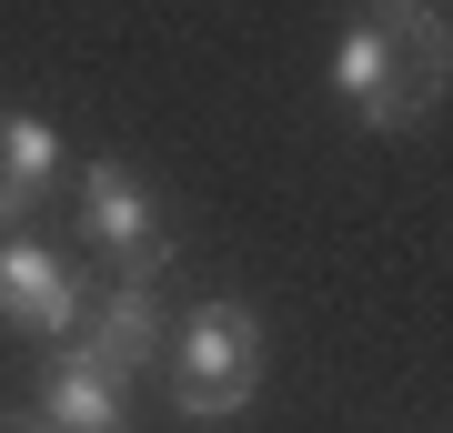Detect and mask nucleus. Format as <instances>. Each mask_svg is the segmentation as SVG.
<instances>
[{
	"label": "nucleus",
	"mask_w": 453,
	"mask_h": 433,
	"mask_svg": "<svg viewBox=\"0 0 453 433\" xmlns=\"http://www.w3.org/2000/svg\"><path fill=\"white\" fill-rule=\"evenodd\" d=\"M443 81H453V50H443V11L423 0H372V20H353L333 50V91L363 131H413L443 112Z\"/></svg>",
	"instance_id": "nucleus-1"
},
{
	"label": "nucleus",
	"mask_w": 453,
	"mask_h": 433,
	"mask_svg": "<svg viewBox=\"0 0 453 433\" xmlns=\"http://www.w3.org/2000/svg\"><path fill=\"white\" fill-rule=\"evenodd\" d=\"M162 363H172V403L192 423L242 414L262 393V322H252V303H202L192 322H172Z\"/></svg>",
	"instance_id": "nucleus-2"
},
{
	"label": "nucleus",
	"mask_w": 453,
	"mask_h": 433,
	"mask_svg": "<svg viewBox=\"0 0 453 433\" xmlns=\"http://www.w3.org/2000/svg\"><path fill=\"white\" fill-rule=\"evenodd\" d=\"M81 232L101 242V252L121 262L131 282H151L172 262V232H162V202H151L142 172H121V161H101V172H81Z\"/></svg>",
	"instance_id": "nucleus-3"
},
{
	"label": "nucleus",
	"mask_w": 453,
	"mask_h": 433,
	"mask_svg": "<svg viewBox=\"0 0 453 433\" xmlns=\"http://www.w3.org/2000/svg\"><path fill=\"white\" fill-rule=\"evenodd\" d=\"M81 273H71L50 242L31 232H0V322L11 333H41V343H71V322H81Z\"/></svg>",
	"instance_id": "nucleus-4"
},
{
	"label": "nucleus",
	"mask_w": 453,
	"mask_h": 433,
	"mask_svg": "<svg viewBox=\"0 0 453 433\" xmlns=\"http://www.w3.org/2000/svg\"><path fill=\"white\" fill-rule=\"evenodd\" d=\"M71 343H81L91 363H111L121 383H131L142 363H162V343H172L162 282H131V273H121L111 292H101V303H81V322H71Z\"/></svg>",
	"instance_id": "nucleus-5"
},
{
	"label": "nucleus",
	"mask_w": 453,
	"mask_h": 433,
	"mask_svg": "<svg viewBox=\"0 0 453 433\" xmlns=\"http://www.w3.org/2000/svg\"><path fill=\"white\" fill-rule=\"evenodd\" d=\"M121 403H131V383L111 363H91L81 343L50 353V383H41V423L50 433H121Z\"/></svg>",
	"instance_id": "nucleus-6"
},
{
	"label": "nucleus",
	"mask_w": 453,
	"mask_h": 433,
	"mask_svg": "<svg viewBox=\"0 0 453 433\" xmlns=\"http://www.w3.org/2000/svg\"><path fill=\"white\" fill-rule=\"evenodd\" d=\"M50 182H61V131L41 112H0V232H31Z\"/></svg>",
	"instance_id": "nucleus-7"
},
{
	"label": "nucleus",
	"mask_w": 453,
	"mask_h": 433,
	"mask_svg": "<svg viewBox=\"0 0 453 433\" xmlns=\"http://www.w3.org/2000/svg\"><path fill=\"white\" fill-rule=\"evenodd\" d=\"M0 433H50V423L41 414H0Z\"/></svg>",
	"instance_id": "nucleus-8"
}]
</instances>
